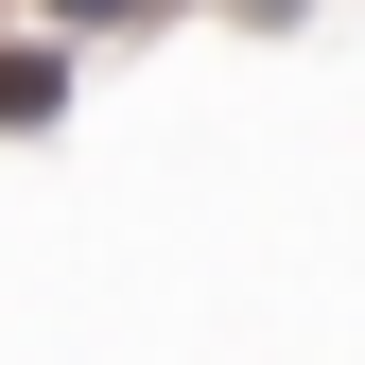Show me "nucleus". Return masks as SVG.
I'll return each instance as SVG.
<instances>
[{
  "mask_svg": "<svg viewBox=\"0 0 365 365\" xmlns=\"http://www.w3.org/2000/svg\"><path fill=\"white\" fill-rule=\"evenodd\" d=\"M53 105H70V70H53V53H0V122H53Z\"/></svg>",
  "mask_w": 365,
  "mask_h": 365,
  "instance_id": "f257e3e1",
  "label": "nucleus"
}]
</instances>
